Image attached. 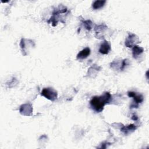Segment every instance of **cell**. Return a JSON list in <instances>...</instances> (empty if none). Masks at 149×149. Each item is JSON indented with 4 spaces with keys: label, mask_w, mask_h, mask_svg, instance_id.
I'll list each match as a JSON object with an SVG mask.
<instances>
[{
    "label": "cell",
    "mask_w": 149,
    "mask_h": 149,
    "mask_svg": "<svg viewBox=\"0 0 149 149\" xmlns=\"http://www.w3.org/2000/svg\"><path fill=\"white\" fill-rule=\"evenodd\" d=\"M111 98V95L108 92L105 93L100 96L93 97L90 104L92 108L97 112H100L103 110L104 107L106 104L109 102Z\"/></svg>",
    "instance_id": "6da1fadb"
},
{
    "label": "cell",
    "mask_w": 149,
    "mask_h": 149,
    "mask_svg": "<svg viewBox=\"0 0 149 149\" xmlns=\"http://www.w3.org/2000/svg\"><path fill=\"white\" fill-rule=\"evenodd\" d=\"M41 95L44 96L46 98L54 101L57 98V92L52 88H44L42 89L41 93Z\"/></svg>",
    "instance_id": "7a4b0ae2"
},
{
    "label": "cell",
    "mask_w": 149,
    "mask_h": 149,
    "mask_svg": "<svg viewBox=\"0 0 149 149\" xmlns=\"http://www.w3.org/2000/svg\"><path fill=\"white\" fill-rule=\"evenodd\" d=\"M139 42L138 37L134 34H129L127 39L125 41V45L127 47H132L136 45V44Z\"/></svg>",
    "instance_id": "3957f363"
},
{
    "label": "cell",
    "mask_w": 149,
    "mask_h": 149,
    "mask_svg": "<svg viewBox=\"0 0 149 149\" xmlns=\"http://www.w3.org/2000/svg\"><path fill=\"white\" fill-rule=\"evenodd\" d=\"M19 111L23 115L30 116L32 113L33 107L30 104H25L20 107Z\"/></svg>",
    "instance_id": "277c9868"
},
{
    "label": "cell",
    "mask_w": 149,
    "mask_h": 149,
    "mask_svg": "<svg viewBox=\"0 0 149 149\" xmlns=\"http://www.w3.org/2000/svg\"><path fill=\"white\" fill-rule=\"evenodd\" d=\"M111 50L110 44L107 41H104L100 45L99 52L102 54H108Z\"/></svg>",
    "instance_id": "5b68a950"
},
{
    "label": "cell",
    "mask_w": 149,
    "mask_h": 149,
    "mask_svg": "<svg viewBox=\"0 0 149 149\" xmlns=\"http://www.w3.org/2000/svg\"><path fill=\"white\" fill-rule=\"evenodd\" d=\"M90 54V49L88 47H86L82 49L77 55V59H84L88 57Z\"/></svg>",
    "instance_id": "8992f818"
},
{
    "label": "cell",
    "mask_w": 149,
    "mask_h": 149,
    "mask_svg": "<svg viewBox=\"0 0 149 149\" xmlns=\"http://www.w3.org/2000/svg\"><path fill=\"white\" fill-rule=\"evenodd\" d=\"M144 51V49L137 45H134L132 49V54L134 58H137Z\"/></svg>",
    "instance_id": "52a82bcc"
},
{
    "label": "cell",
    "mask_w": 149,
    "mask_h": 149,
    "mask_svg": "<svg viewBox=\"0 0 149 149\" xmlns=\"http://www.w3.org/2000/svg\"><path fill=\"white\" fill-rule=\"evenodd\" d=\"M105 3L106 1H95L93 3V8L94 9H99L102 8Z\"/></svg>",
    "instance_id": "ba28073f"
},
{
    "label": "cell",
    "mask_w": 149,
    "mask_h": 149,
    "mask_svg": "<svg viewBox=\"0 0 149 149\" xmlns=\"http://www.w3.org/2000/svg\"><path fill=\"white\" fill-rule=\"evenodd\" d=\"M136 129V127L133 124H130L127 126H124L121 129L122 132H123L125 134H127L128 132H130V130H134Z\"/></svg>",
    "instance_id": "9c48e42d"
},
{
    "label": "cell",
    "mask_w": 149,
    "mask_h": 149,
    "mask_svg": "<svg viewBox=\"0 0 149 149\" xmlns=\"http://www.w3.org/2000/svg\"><path fill=\"white\" fill-rule=\"evenodd\" d=\"M133 98H134V101L137 104L141 103L143 101V97L141 94H136V93L134 94V95L133 96Z\"/></svg>",
    "instance_id": "30bf717a"
},
{
    "label": "cell",
    "mask_w": 149,
    "mask_h": 149,
    "mask_svg": "<svg viewBox=\"0 0 149 149\" xmlns=\"http://www.w3.org/2000/svg\"><path fill=\"white\" fill-rule=\"evenodd\" d=\"M84 23V26L85 27V28L88 30H90L92 28V22L91 20H85L83 22Z\"/></svg>",
    "instance_id": "8fae6325"
},
{
    "label": "cell",
    "mask_w": 149,
    "mask_h": 149,
    "mask_svg": "<svg viewBox=\"0 0 149 149\" xmlns=\"http://www.w3.org/2000/svg\"><path fill=\"white\" fill-rule=\"evenodd\" d=\"M132 119L133 120H136L138 119V118H137V116H136V115H133V116L132 117Z\"/></svg>",
    "instance_id": "7c38bea8"
}]
</instances>
